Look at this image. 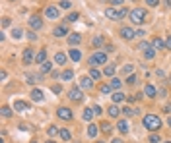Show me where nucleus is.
Segmentation results:
<instances>
[{
	"label": "nucleus",
	"instance_id": "34",
	"mask_svg": "<svg viewBox=\"0 0 171 143\" xmlns=\"http://www.w3.org/2000/svg\"><path fill=\"white\" fill-rule=\"evenodd\" d=\"M47 131H49V135H60V130H58L56 126H49V130H47Z\"/></svg>",
	"mask_w": 171,
	"mask_h": 143
},
{
	"label": "nucleus",
	"instance_id": "56",
	"mask_svg": "<svg viewBox=\"0 0 171 143\" xmlns=\"http://www.w3.org/2000/svg\"><path fill=\"white\" fill-rule=\"evenodd\" d=\"M171 110V104H167V107H165V112H169Z\"/></svg>",
	"mask_w": 171,
	"mask_h": 143
},
{
	"label": "nucleus",
	"instance_id": "53",
	"mask_svg": "<svg viewBox=\"0 0 171 143\" xmlns=\"http://www.w3.org/2000/svg\"><path fill=\"white\" fill-rule=\"evenodd\" d=\"M111 4H122V0H111Z\"/></svg>",
	"mask_w": 171,
	"mask_h": 143
},
{
	"label": "nucleus",
	"instance_id": "35",
	"mask_svg": "<svg viewBox=\"0 0 171 143\" xmlns=\"http://www.w3.org/2000/svg\"><path fill=\"white\" fill-rule=\"evenodd\" d=\"M78 18H80V14L78 12H72V14H68L66 22H78Z\"/></svg>",
	"mask_w": 171,
	"mask_h": 143
},
{
	"label": "nucleus",
	"instance_id": "4",
	"mask_svg": "<svg viewBox=\"0 0 171 143\" xmlns=\"http://www.w3.org/2000/svg\"><path fill=\"white\" fill-rule=\"evenodd\" d=\"M105 62H107V54H105V52H95V54H92V56H89V66H101V64H105Z\"/></svg>",
	"mask_w": 171,
	"mask_h": 143
},
{
	"label": "nucleus",
	"instance_id": "25",
	"mask_svg": "<svg viewBox=\"0 0 171 143\" xmlns=\"http://www.w3.org/2000/svg\"><path fill=\"white\" fill-rule=\"evenodd\" d=\"M60 77L64 79V81H70V79L74 77V72H72V70H64V72H62V76H60Z\"/></svg>",
	"mask_w": 171,
	"mask_h": 143
},
{
	"label": "nucleus",
	"instance_id": "46",
	"mask_svg": "<svg viewBox=\"0 0 171 143\" xmlns=\"http://www.w3.org/2000/svg\"><path fill=\"white\" fill-rule=\"evenodd\" d=\"M111 89H113V87L105 83V85H101V93H111Z\"/></svg>",
	"mask_w": 171,
	"mask_h": 143
},
{
	"label": "nucleus",
	"instance_id": "30",
	"mask_svg": "<svg viewBox=\"0 0 171 143\" xmlns=\"http://www.w3.org/2000/svg\"><path fill=\"white\" fill-rule=\"evenodd\" d=\"M51 68H53L51 62H45V64H41V73H49V72H51Z\"/></svg>",
	"mask_w": 171,
	"mask_h": 143
},
{
	"label": "nucleus",
	"instance_id": "13",
	"mask_svg": "<svg viewBox=\"0 0 171 143\" xmlns=\"http://www.w3.org/2000/svg\"><path fill=\"white\" fill-rule=\"evenodd\" d=\"M35 56H37V54H35L31 49H25V50H24V64H29V62L33 60Z\"/></svg>",
	"mask_w": 171,
	"mask_h": 143
},
{
	"label": "nucleus",
	"instance_id": "39",
	"mask_svg": "<svg viewBox=\"0 0 171 143\" xmlns=\"http://www.w3.org/2000/svg\"><path fill=\"white\" fill-rule=\"evenodd\" d=\"M101 131H105V134H109V131H111L109 122H103V124H101Z\"/></svg>",
	"mask_w": 171,
	"mask_h": 143
},
{
	"label": "nucleus",
	"instance_id": "43",
	"mask_svg": "<svg viewBox=\"0 0 171 143\" xmlns=\"http://www.w3.org/2000/svg\"><path fill=\"white\" fill-rule=\"evenodd\" d=\"M126 83H128V85H134V83H136V76H134V73H130V76H128Z\"/></svg>",
	"mask_w": 171,
	"mask_h": 143
},
{
	"label": "nucleus",
	"instance_id": "40",
	"mask_svg": "<svg viewBox=\"0 0 171 143\" xmlns=\"http://www.w3.org/2000/svg\"><path fill=\"white\" fill-rule=\"evenodd\" d=\"M12 37H14V39H20V37H21V29H20V27L12 29Z\"/></svg>",
	"mask_w": 171,
	"mask_h": 143
},
{
	"label": "nucleus",
	"instance_id": "59",
	"mask_svg": "<svg viewBox=\"0 0 171 143\" xmlns=\"http://www.w3.org/2000/svg\"><path fill=\"white\" fill-rule=\"evenodd\" d=\"M47 143H55V141H53V139H51V141H47Z\"/></svg>",
	"mask_w": 171,
	"mask_h": 143
},
{
	"label": "nucleus",
	"instance_id": "33",
	"mask_svg": "<svg viewBox=\"0 0 171 143\" xmlns=\"http://www.w3.org/2000/svg\"><path fill=\"white\" fill-rule=\"evenodd\" d=\"M105 76H109V77H113L115 76V66H105Z\"/></svg>",
	"mask_w": 171,
	"mask_h": 143
},
{
	"label": "nucleus",
	"instance_id": "42",
	"mask_svg": "<svg viewBox=\"0 0 171 143\" xmlns=\"http://www.w3.org/2000/svg\"><path fill=\"white\" fill-rule=\"evenodd\" d=\"M122 114H125V116H132V114H134V110H132L130 107H125V108H122Z\"/></svg>",
	"mask_w": 171,
	"mask_h": 143
},
{
	"label": "nucleus",
	"instance_id": "1",
	"mask_svg": "<svg viewBox=\"0 0 171 143\" xmlns=\"http://www.w3.org/2000/svg\"><path fill=\"white\" fill-rule=\"evenodd\" d=\"M144 128L150 130V131H158L159 128H162V120H159V116L146 114V116H144Z\"/></svg>",
	"mask_w": 171,
	"mask_h": 143
},
{
	"label": "nucleus",
	"instance_id": "11",
	"mask_svg": "<svg viewBox=\"0 0 171 143\" xmlns=\"http://www.w3.org/2000/svg\"><path fill=\"white\" fill-rule=\"evenodd\" d=\"M144 95H146V97H150V99H154L158 95V89L152 85V83H148L146 87H144Z\"/></svg>",
	"mask_w": 171,
	"mask_h": 143
},
{
	"label": "nucleus",
	"instance_id": "5",
	"mask_svg": "<svg viewBox=\"0 0 171 143\" xmlns=\"http://www.w3.org/2000/svg\"><path fill=\"white\" fill-rule=\"evenodd\" d=\"M56 116H58L60 120H66V122H70V120L74 118L72 110H70V108H66V107H60V108H58V110H56Z\"/></svg>",
	"mask_w": 171,
	"mask_h": 143
},
{
	"label": "nucleus",
	"instance_id": "19",
	"mask_svg": "<svg viewBox=\"0 0 171 143\" xmlns=\"http://www.w3.org/2000/svg\"><path fill=\"white\" fill-rule=\"evenodd\" d=\"M35 60L39 62V64H45V62H47V50H39L37 56H35Z\"/></svg>",
	"mask_w": 171,
	"mask_h": 143
},
{
	"label": "nucleus",
	"instance_id": "21",
	"mask_svg": "<svg viewBox=\"0 0 171 143\" xmlns=\"http://www.w3.org/2000/svg\"><path fill=\"white\" fill-rule=\"evenodd\" d=\"M152 46H154L156 50H163V41L159 39V37H156V39L152 41Z\"/></svg>",
	"mask_w": 171,
	"mask_h": 143
},
{
	"label": "nucleus",
	"instance_id": "50",
	"mask_svg": "<svg viewBox=\"0 0 171 143\" xmlns=\"http://www.w3.org/2000/svg\"><path fill=\"white\" fill-rule=\"evenodd\" d=\"M51 89H53V93H60V85H53Z\"/></svg>",
	"mask_w": 171,
	"mask_h": 143
},
{
	"label": "nucleus",
	"instance_id": "62",
	"mask_svg": "<svg viewBox=\"0 0 171 143\" xmlns=\"http://www.w3.org/2000/svg\"><path fill=\"white\" fill-rule=\"evenodd\" d=\"M165 143H171V141H165Z\"/></svg>",
	"mask_w": 171,
	"mask_h": 143
},
{
	"label": "nucleus",
	"instance_id": "57",
	"mask_svg": "<svg viewBox=\"0 0 171 143\" xmlns=\"http://www.w3.org/2000/svg\"><path fill=\"white\" fill-rule=\"evenodd\" d=\"M167 126H169V128H171V116H169V118H167Z\"/></svg>",
	"mask_w": 171,
	"mask_h": 143
},
{
	"label": "nucleus",
	"instance_id": "12",
	"mask_svg": "<svg viewBox=\"0 0 171 143\" xmlns=\"http://www.w3.org/2000/svg\"><path fill=\"white\" fill-rule=\"evenodd\" d=\"M80 41H82V35L80 33H70L68 35V45L76 46V45H80Z\"/></svg>",
	"mask_w": 171,
	"mask_h": 143
},
{
	"label": "nucleus",
	"instance_id": "2",
	"mask_svg": "<svg viewBox=\"0 0 171 143\" xmlns=\"http://www.w3.org/2000/svg\"><path fill=\"white\" fill-rule=\"evenodd\" d=\"M128 15H130V22L132 23H144L146 22V10L144 8H134V10H130V12H128Z\"/></svg>",
	"mask_w": 171,
	"mask_h": 143
},
{
	"label": "nucleus",
	"instance_id": "41",
	"mask_svg": "<svg viewBox=\"0 0 171 143\" xmlns=\"http://www.w3.org/2000/svg\"><path fill=\"white\" fill-rule=\"evenodd\" d=\"M132 70H134V66H132V64H126L125 68H122V73H132Z\"/></svg>",
	"mask_w": 171,
	"mask_h": 143
},
{
	"label": "nucleus",
	"instance_id": "6",
	"mask_svg": "<svg viewBox=\"0 0 171 143\" xmlns=\"http://www.w3.org/2000/svg\"><path fill=\"white\" fill-rule=\"evenodd\" d=\"M68 99L74 100V103H82V100H84V95H82V91H80L78 87H72L70 91H68Z\"/></svg>",
	"mask_w": 171,
	"mask_h": 143
},
{
	"label": "nucleus",
	"instance_id": "23",
	"mask_svg": "<svg viewBox=\"0 0 171 143\" xmlns=\"http://www.w3.org/2000/svg\"><path fill=\"white\" fill-rule=\"evenodd\" d=\"M107 112H109V116H111V118H117L121 110H119V107H115V104H113V107H109V110H107Z\"/></svg>",
	"mask_w": 171,
	"mask_h": 143
},
{
	"label": "nucleus",
	"instance_id": "58",
	"mask_svg": "<svg viewBox=\"0 0 171 143\" xmlns=\"http://www.w3.org/2000/svg\"><path fill=\"white\" fill-rule=\"evenodd\" d=\"M95 143H105V141H95Z\"/></svg>",
	"mask_w": 171,
	"mask_h": 143
},
{
	"label": "nucleus",
	"instance_id": "27",
	"mask_svg": "<svg viewBox=\"0 0 171 143\" xmlns=\"http://www.w3.org/2000/svg\"><path fill=\"white\" fill-rule=\"evenodd\" d=\"M126 97H125V93H121V91H117L115 95H113V103H122Z\"/></svg>",
	"mask_w": 171,
	"mask_h": 143
},
{
	"label": "nucleus",
	"instance_id": "32",
	"mask_svg": "<svg viewBox=\"0 0 171 143\" xmlns=\"http://www.w3.org/2000/svg\"><path fill=\"white\" fill-rule=\"evenodd\" d=\"M41 79V76H35V73H27V83H37Z\"/></svg>",
	"mask_w": 171,
	"mask_h": 143
},
{
	"label": "nucleus",
	"instance_id": "54",
	"mask_svg": "<svg viewBox=\"0 0 171 143\" xmlns=\"http://www.w3.org/2000/svg\"><path fill=\"white\" fill-rule=\"evenodd\" d=\"M111 143H122V139H119V137H117V139H113Z\"/></svg>",
	"mask_w": 171,
	"mask_h": 143
},
{
	"label": "nucleus",
	"instance_id": "26",
	"mask_svg": "<svg viewBox=\"0 0 171 143\" xmlns=\"http://www.w3.org/2000/svg\"><path fill=\"white\" fill-rule=\"evenodd\" d=\"M70 131H68V130H64V128H60V139L62 141H70Z\"/></svg>",
	"mask_w": 171,
	"mask_h": 143
},
{
	"label": "nucleus",
	"instance_id": "45",
	"mask_svg": "<svg viewBox=\"0 0 171 143\" xmlns=\"http://www.w3.org/2000/svg\"><path fill=\"white\" fill-rule=\"evenodd\" d=\"M148 143H159V135L152 134V135H150V139H148Z\"/></svg>",
	"mask_w": 171,
	"mask_h": 143
},
{
	"label": "nucleus",
	"instance_id": "47",
	"mask_svg": "<svg viewBox=\"0 0 171 143\" xmlns=\"http://www.w3.org/2000/svg\"><path fill=\"white\" fill-rule=\"evenodd\" d=\"M146 4H148V6H158V4H159V0H146Z\"/></svg>",
	"mask_w": 171,
	"mask_h": 143
},
{
	"label": "nucleus",
	"instance_id": "36",
	"mask_svg": "<svg viewBox=\"0 0 171 143\" xmlns=\"http://www.w3.org/2000/svg\"><path fill=\"white\" fill-rule=\"evenodd\" d=\"M138 50H144V52H146V50H150V43H146V41H142V43L138 45Z\"/></svg>",
	"mask_w": 171,
	"mask_h": 143
},
{
	"label": "nucleus",
	"instance_id": "17",
	"mask_svg": "<svg viewBox=\"0 0 171 143\" xmlns=\"http://www.w3.org/2000/svg\"><path fill=\"white\" fill-rule=\"evenodd\" d=\"M66 33H68L66 25H60V27H55V31H53V35H55V37H64Z\"/></svg>",
	"mask_w": 171,
	"mask_h": 143
},
{
	"label": "nucleus",
	"instance_id": "29",
	"mask_svg": "<svg viewBox=\"0 0 171 143\" xmlns=\"http://www.w3.org/2000/svg\"><path fill=\"white\" fill-rule=\"evenodd\" d=\"M93 114H95V112H93V108H86L82 116H84V120H88V122H89V120H92V116H93Z\"/></svg>",
	"mask_w": 171,
	"mask_h": 143
},
{
	"label": "nucleus",
	"instance_id": "10",
	"mask_svg": "<svg viewBox=\"0 0 171 143\" xmlns=\"http://www.w3.org/2000/svg\"><path fill=\"white\" fill-rule=\"evenodd\" d=\"M14 110H16V112H25V110H29V104L24 103V100H16V103H14Z\"/></svg>",
	"mask_w": 171,
	"mask_h": 143
},
{
	"label": "nucleus",
	"instance_id": "15",
	"mask_svg": "<svg viewBox=\"0 0 171 143\" xmlns=\"http://www.w3.org/2000/svg\"><path fill=\"white\" fill-rule=\"evenodd\" d=\"M29 97H31V100H35V103H41V100H43V91H41V89H33Z\"/></svg>",
	"mask_w": 171,
	"mask_h": 143
},
{
	"label": "nucleus",
	"instance_id": "18",
	"mask_svg": "<svg viewBox=\"0 0 171 143\" xmlns=\"http://www.w3.org/2000/svg\"><path fill=\"white\" fill-rule=\"evenodd\" d=\"M117 128H119V131H121V134H128V122H126V120H119Z\"/></svg>",
	"mask_w": 171,
	"mask_h": 143
},
{
	"label": "nucleus",
	"instance_id": "48",
	"mask_svg": "<svg viewBox=\"0 0 171 143\" xmlns=\"http://www.w3.org/2000/svg\"><path fill=\"white\" fill-rule=\"evenodd\" d=\"M27 37H29V41H35V39H37V35L33 33V31H29V33H27Z\"/></svg>",
	"mask_w": 171,
	"mask_h": 143
},
{
	"label": "nucleus",
	"instance_id": "55",
	"mask_svg": "<svg viewBox=\"0 0 171 143\" xmlns=\"http://www.w3.org/2000/svg\"><path fill=\"white\" fill-rule=\"evenodd\" d=\"M165 6H169V8H171V0H165Z\"/></svg>",
	"mask_w": 171,
	"mask_h": 143
},
{
	"label": "nucleus",
	"instance_id": "51",
	"mask_svg": "<svg viewBox=\"0 0 171 143\" xmlns=\"http://www.w3.org/2000/svg\"><path fill=\"white\" fill-rule=\"evenodd\" d=\"M93 112H95V114H101V107H97V104H95V107H93Z\"/></svg>",
	"mask_w": 171,
	"mask_h": 143
},
{
	"label": "nucleus",
	"instance_id": "37",
	"mask_svg": "<svg viewBox=\"0 0 171 143\" xmlns=\"http://www.w3.org/2000/svg\"><path fill=\"white\" fill-rule=\"evenodd\" d=\"M60 8L70 10V8H72V2H70V0H62V2H60Z\"/></svg>",
	"mask_w": 171,
	"mask_h": 143
},
{
	"label": "nucleus",
	"instance_id": "61",
	"mask_svg": "<svg viewBox=\"0 0 171 143\" xmlns=\"http://www.w3.org/2000/svg\"><path fill=\"white\" fill-rule=\"evenodd\" d=\"M169 81H171V76H169Z\"/></svg>",
	"mask_w": 171,
	"mask_h": 143
},
{
	"label": "nucleus",
	"instance_id": "60",
	"mask_svg": "<svg viewBox=\"0 0 171 143\" xmlns=\"http://www.w3.org/2000/svg\"><path fill=\"white\" fill-rule=\"evenodd\" d=\"M31 143H37V141H31Z\"/></svg>",
	"mask_w": 171,
	"mask_h": 143
},
{
	"label": "nucleus",
	"instance_id": "38",
	"mask_svg": "<svg viewBox=\"0 0 171 143\" xmlns=\"http://www.w3.org/2000/svg\"><path fill=\"white\" fill-rule=\"evenodd\" d=\"M154 54H156V50H152V49H150V50H146V52H144V58H146V60H152V58H154Z\"/></svg>",
	"mask_w": 171,
	"mask_h": 143
},
{
	"label": "nucleus",
	"instance_id": "52",
	"mask_svg": "<svg viewBox=\"0 0 171 143\" xmlns=\"http://www.w3.org/2000/svg\"><path fill=\"white\" fill-rule=\"evenodd\" d=\"M165 45H167V49H171V35L167 37V43H165Z\"/></svg>",
	"mask_w": 171,
	"mask_h": 143
},
{
	"label": "nucleus",
	"instance_id": "28",
	"mask_svg": "<svg viewBox=\"0 0 171 143\" xmlns=\"http://www.w3.org/2000/svg\"><path fill=\"white\" fill-rule=\"evenodd\" d=\"M109 85L113 87V89H121V85H122V81H121L119 77H113V79H111V83H109Z\"/></svg>",
	"mask_w": 171,
	"mask_h": 143
},
{
	"label": "nucleus",
	"instance_id": "14",
	"mask_svg": "<svg viewBox=\"0 0 171 143\" xmlns=\"http://www.w3.org/2000/svg\"><path fill=\"white\" fill-rule=\"evenodd\" d=\"M68 56H70V60H74V62H80V60H82V52H80L78 49L68 50Z\"/></svg>",
	"mask_w": 171,
	"mask_h": 143
},
{
	"label": "nucleus",
	"instance_id": "31",
	"mask_svg": "<svg viewBox=\"0 0 171 143\" xmlns=\"http://www.w3.org/2000/svg\"><path fill=\"white\" fill-rule=\"evenodd\" d=\"M89 77H92V79H99V77H101L99 70H95V68H89Z\"/></svg>",
	"mask_w": 171,
	"mask_h": 143
},
{
	"label": "nucleus",
	"instance_id": "49",
	"mask_svg": "<svg viewBox=\"0 0 171 143\" xmlns=\"http://www.w3.org/2000/svg\"><path fill=\"white\" fill-rule=\"evenodd\" d=\"M8 25H10V19L4 18V19H2V27H8Z\"/></svg>",
	"mask_w": 171,
	"mask_h": 143
},
{
	"label": "nucleus",
	"instance_id": "24",
	"mask_svg": "<svg viewBox=\"0 0 171 143\" xmlns=\"http://www.w3.org/2000/svg\"><path fill=\"white\" fill-rule=\"evenodd\" d=\"M88 135H89V137H95V135H97V126H95V124H89V126H88Z\"/></svg>",
	"mask_w": 171,
	"mask_h": 143
},
{
	"label": "nucleus",
	"instance_id": "8",
	"mask_svg": "<svg viewBox=\"0 0 171 143\" xmlns=\"http://www.w3.org/2000/svg\"><path fill=\"white\" fill-rule=\"evenodd\" d=\"M121 37L125 41H130V39H134V37H136V31H132L130 27H122L121 29Z\"/></svg>",
	"mask_w": 171,
	"mask_h": 143
},
{
	"label": "nucleus",
	"instance_id": "7",
	"mask_svg": "<svg viewBox=\"0 0 171 143\" xmlns=\"http://www.w3.org/2000/svg\"><path fill=\"white\" fill-rule=\"evenodd\" d=\"M45 15L49 19H58V15H60V10H58L56 6H47L45 8Z\"/></svg>",
	"mask_w": 171,
	"mask_h": 143
},
{
	"label": "nucleus",
	"instance_id": "22",
	"mask_svg": "<svg viewBox=\"0 0 171 143\" xmlns=\"http://www.w3.org/2000/svg\"><path fill=\"white\" fill-rule=\"evenodd\" d=\"M103 43H105V37H101V35H95L93 39H92V45L93 46H101Z\"/></svg>",
	"mask_w": 171,
	"mask_h": 143
},
{
	"label": "nucleus",
	"instance_id": "9",
	"mask_svg": "<svg viewBox=\"0 0 171 143\" xmlns=\"http://www.w3.org/2000/svg\"><path fill=\"white\" fill-rule=\"evenodd\" d=\"M29 27L31 29H41L43 27V22L39 15H33V18H29Z\"/></svg>",
	"mask_w": 171,
	"mask_h": 143
},
{
	"label": "nucleus",
	"instance_id": "20",
	"mask_svg": "<svg viewBox=\"0 0 171 143\" xmlns=\"http://www.w3.org/2000/svg\"><path fill=\"white\" fill-rule=\"evenodd\" d=\"M55 62L56 64H66V54H64V52H56V56H55Z\"/></svg>",
	"mask_w": 171,
	"mask_h": 143
},
{
	"label": "nucleus",
	"instance_id": "3",
	"mask_svg": "<svg viewBox=\"0 0 171 143\" xmlns=\"http://www.w3.org/2000/svg\"><path fill=\"white\" fill-rule=\"evenodd\" d=\"M128 12L125 8H121V10H117V8H107L105 10V18H109V19H122L126 15Z\"/></svg>",
	"mask_w": 171,
	"mask_h": 143
},
{
	"label": "nucleus",
	"instance_id": "44",
	"mask_svg": "<svg viewBox=\"0 0 171 143\" xmlns=\"http://www.w3.org/2000/svg\"><path fill=\"white\" fill-rule=\"evenodd\" d=\"M10 114H12V110H10V107H2V116H4V118H8Z\"/></svg>",
	"mask_w": 171,
	"mask_h": 143
},
{
	"label": "nucleus",
	"instance_id": "16",
	"mask_svg": "<svg viewBox=\"0 0 171 143\" xmlns=\"http://www.w3.org/2000/svg\"><path fill=\"white\" fill-rule=\"evenodd\" d=\"M80 87H82V89H92L93 87L92 77H82V79H80Z\"/></svg>",
	"mask_w": 171,
	"mask_h": 143
}]
</instances>
